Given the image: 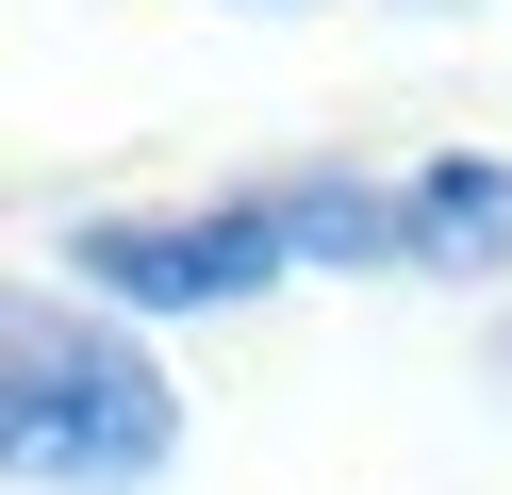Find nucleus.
I'll use <instances>...</instances> for the list:
<instances>
[{
  "label": "nucleus",
  "instance_id": "obj_2",
  "mask_svg": "<svg viewBox=\"0 0 512 495\" xmlns=\"http://www.w3.org/2000/svg\"><path fill=\"white\" fill-rule=\"evenodd\" d=\"M17 479H83V495H133L149 462H166V380H149L133 330L100 314H50V297H17Z\"/></svg>",
  "mask_w": 512,
  "mask_h": 495
},
{
  "label": "nucleus",
  "instance_id": "obj_1",
  "mask_svg": "<svg viewBox=\"0 0 512 495\" xmlns=\"http://www.w3.org/2000/svg\"><path fill=\"white\" fill-rule=\"evenodd\" d=\"M281 264H413V215L364 182H265L232 215H100L83 231V281L133 297V314H232Z\"/></svg>",
  "mask_w": 512,
  "mask_h": 495
},
{
  "label": "nucleus",
  "instance_id": "obj_3",
  "mask_svg": "<svg viewBox=\"0 0 512 495\" xmlns=\"http://www.w3.org/2000/svg\"><path fill=\"white\" fill-rule=\"evenodd\" d=\"M397 215H413L430 281H479V264H512V165H413Z\"/></svg>",
  "mask_w": 512,
  "mask_h": 495
}]
</instances>
